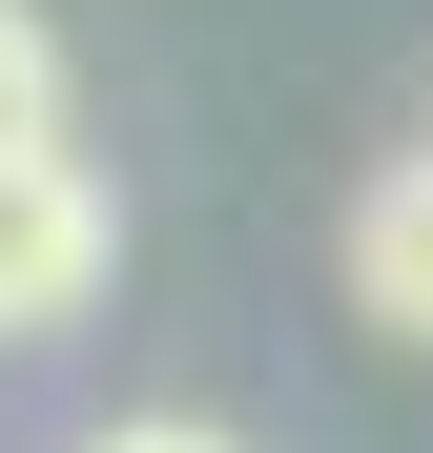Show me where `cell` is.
I'll use <instances>...</instances> for the list:
<instances>
[{
	"instance_id": "cell-1",
	"label": "cell",
	"mask_w": 433,
	"mask_h": 453,
	"mask_svg": "<svg viewBox=\"0 0 433 453\" xmlns=\"http://www.w3.org/2000/svg\"><path fill=\"white\" fill-rule=\"evenodd\" d=\"M104 268H124V206L83 144H42V165H0V330H62V310H104Z\"/></svg>"
},
{
	"instance_id": "cell-2",
	"label": "cell",
	"mask_w": 433,
	"mask_h": 453,
	"mask_svg": "<svg viewBox=\"0 0 433 453\" xmlns=\"http://www.w3.org/2000/svg\"><path fill=\"white\" fill-rule=\"evenodd\" d=\"M351 310L433 350V144H413V165H392L372 206H351Z\"/></svg>"
},
{
	"instance_id": "cell-3",
	"label": "cell",
	"mask_w": 433,
	"mask_h": 453,
	"mask_svg": "<svg viewBox=\"0 0 433 453\" xmlns=\"http://www.w3.org/2000/svg\"><path fill=\"white\" fill-rule=\"evenodd\" d=\"M62 144V42H42V0H0V165H42Z\"/></svg>"
},
{
	"instance_id": "cell-4",
	"label": "cell",
	"mask_w": 433,
	"mask_h": 453,
	"mask_svg": "<svg viewBox=\"0 0 433 453\" xmlns=\"http://www.w3.org/2000/svg\"><path fill=\"white\" fill-rule=\"evenodd\" d=\"M83 453H228L206 412H124V433H83Z\"/></svg>"
}]
</instances>
